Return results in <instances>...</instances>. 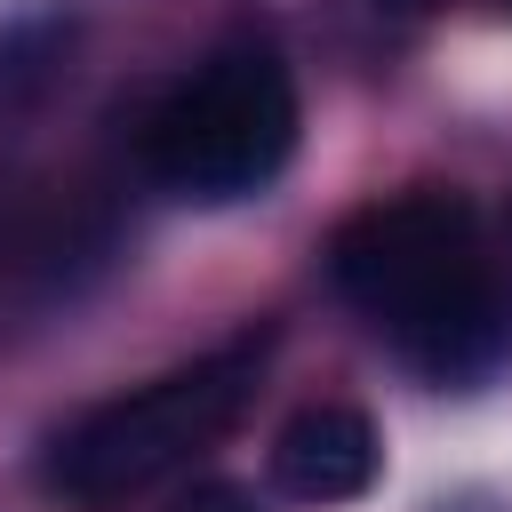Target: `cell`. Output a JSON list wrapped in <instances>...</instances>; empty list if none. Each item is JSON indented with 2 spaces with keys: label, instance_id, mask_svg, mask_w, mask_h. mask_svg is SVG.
<instances>
[{
  "label": "cell",
  "instance_id": "obj_1",
  "mask_svg": "<svg viewBox=\"0 0 512 512\" xmlns=\"http://www.w3.org/2000/svg\"><path fill=\"white\" fill-rule=\"evenodd\" d=\"M336 288L440 384H472L512 360V288L480 248V216L456 192H400L360 208L328 240Z\"/></svg>",
  "mask_w": 512,
  "mask_h": 512
},
{
  "label": "cell",
  "instance_id": "obj_2",
  "mask_svg": "<svg viewBox=\"0 0 512 512\" xmlns=\"http://www.w3.org/2000/svg\"><path fill=\"white\" fill-rule=\"evenodd\" d=\"M256 368H264V336H232L136 392H112L96 400L88 416H72L48 448V488L104 512V504H128L160 480H176L208 440L232 432V416L248 408L256 392Z\"/></svg>",
  "mask_w": 512,
  "mask_h": 512
},
{
  "label": "cell",
  "instance_id": "obj_3",
  "mask_svg": "<svg viewBox=\"0 0 512 512\" xmlns=\"http://www.w3.org/2000/svg\"><path fill=\"white\" fill-rule=\"evenodd\" d=\"M296 152V80L280 48L224 40L144 120V168L184 200H248Z\"/></svg>",
  "mask_w": 512,
  "mask_h": 512
},
{
  "label": "cell",
  "instance_id": "obj_4",
  "mask_svg": "<svg viewBox=\"0 0 512 512\" xmlns=\"http://www.w3.org/2000/svg\"><path fill=\"white\" fill-rule=\"evenodd\" d=\"M376 464H384V440L352 400H312L272 440V488L296 504H352L376 488Z\"/></svg>",
  "mask_w": 512,
  "mask_h": 512
},
{
  "label": "cell",
  "instance_id": "obj_5",
  "mask_svg": "<svg viewBox=\"0 0 512 512\" xmlns=\"http://www.w3.org/2000/svg\"><path fill=\"white\" fill-rule=\"evenodd\" d=\"M176 512H264L240 480H192L184 496H176Z\"/></svg>",
  "mask_w": 512,
  "mask_h": 512
},
{
  "label": "cell",
  "instance_id": "obj_6",
  "mask_svg": "<svg viewBox=\"0 0 512 512\" xmlns=\"http://www.w3.org/2000/svg\"><path fill=\"white\" fill-rule=\"evenodd\" d=\"M376 8H392V16H416V8H424V0H376Z\"/></svg>",
  "mask_w": 512,
  "mask_h": 512
}]
</instances>
